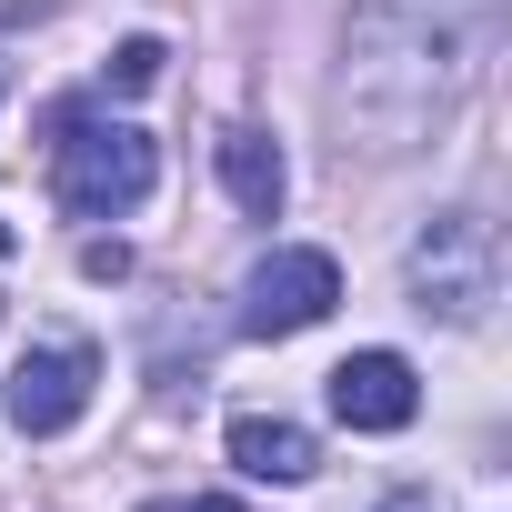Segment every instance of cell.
I'll use <instances>...</instances> for the list:
<instances>
[{"label": "cell", "instance_id": "obj_1", "mask_svg": "<svg viewBox=\"0 0 512 512\" xmlns=\"http://www.w3.org/2000/svg\"><path fill=\"white\" fill-rule=\"evenodd\" d=\"M462 21L442 11V0H362L352 21V51H342V131L362 151H412L422 121L452 101V71H462Z\"/></svg>", "mask_w": 512, "mask_h": 512}, {"label": "cell", "instance_id": "obj_2", "mask_svg": "<svg viewBox=\"0 0 512 512\" xmlns=\"http://www.w3.org/2000/svg\"><path fill=\"white\" fill-rule=\"evenodd\" d=\"M151 181H161L151 131H131V121H91V111H61L51 191H61V211H71V221H111V211L151 201Z\"/></svg>", "mask_w": 512, "mask_h": 512}, {"label": "cell", "instance_id": "obj_3", "mask_svg": "<svg viewBox=\"0 0 512 512\" xmlns=\"http://www.w3.org/2000/svg\"><path fill=\"white\" fill-rule=\"evenodd\" d=\"M492 302H502V231H492L482 211H442V221L412 241V312L472 332Z\"/></svg>", "mask_w": 512, "mask_h": 512}, {"label": "cell", "instance_id": "obj_4", "mask_svg": "<svg viewBox=\"0 0 512 512\" xmlns=\"http://www.w3.org/2000/svg\"><path fill=\"white\" fill-rule=\"evenodd\" d=\"M332 302H342V262L312 251V241H292V251H272V262L241 282V332H251V342H292V332H312Z\"/></svg>", "mask_w": 512, "mask_h": 512}, {"label": "cell", "instance_id": "obj_5", "mask_svg": "<svg viewBox=\"0 0 512 512\" xmlns=\"http://www.w3.org/2000/svg\"><path fill=\"white\" fill-rule=\"evenodd\" d=\"M91 382H101V352H91V342L21 352V372H11V432H31V442L71 432V422L91 412Z\"/></svg>", "mask_w": 512, "mask_h": 512}, {"label": "cell", "instance_id": "obj_6", "mask_svg": "<svg viewBox=\"0 0 512 512\" xmlns=\"http://www.w3.org/2000/svg\"><path fill=\"white\" fill-rule=\"evenodd\" d=\"M332 412H342L352 432H402V422L422 412V382H412L402 352H352V362L332 372Z\"/></svg>", "mask_w": 512, "mask_h": 512}, {"label": "cell", "instance_id": "obj_7", "mask_svg": "<svg viewBox=\"0 0 512 512\" xmlns=\"http://www.w3.org/2000/svg\"><path fill=\"white\" fill-rule=\"evenodd\" d=\"M211 161H221V191H231L251 221H272V211L292 201V161H282V141H272L262 121H231Z\"/></svg>", "mask_w": 512, "mask_h": 512}, {"label": "cell", "instance_id": "obj_8", "mask_svg": "<svg viewBox=\"0 0 512 512\" xmlns=\"http://www.w3.org/2000/svg\"><path fill=\"white\" fill-rule=\"evenodd\" d=\"M231 462H241L251 482H312V472H322V442H312L302 422H282V412H241V422H231Z\"/></svg>", "mask_w": 512, "mask_h": 512}, {"label": "cell", "instance_id": "obj_9", "mask_svg": "<svg viewBox=\"0 0 512 512\" xmlns=\"http://www.w3.org/2000/svg\"><path fill=\"white\" fill-rule=\"evenodd\" d=\"M161 61H171V51H161V41H151V31H141V41H121V51H111V61H101V81H111V91H121V101H131V91H151V81H161Z\"/></svg>", "mask_w": 512, "mask_h": 512}, {"label": "cell", "instance_id": "obj_10", "mask_svg": "<svg viewBox=\"0 0 512 512\" xmlns=\"http://www.w3.org/2000/svg\"><path fill=\"white\" fill-rule=\"evenodd\" d=\"M81 272H91V282H121V272H131V251H121V241H91V251H81Z\"/></svg>", "mask_w": 512, "mask_h": 512}, {"label": "cell", "instance_id": "obj_11", "mask_svg": "<svg viewBox=\"0 0 512 512\" xmlns=\"http://www.w3.org/2000/svg\"><path fill=\"white\" fill-rule=\"evenodd\" d=\"M141 512H241V502H221V492H201V502H141Z\"/></svg>", "mask_w": 512, "mask_h": 512}, {"label": "cell", "instance_id": "obj_12", "mask_svg": "<svg viewBox=\"0 0 512 512\" xmlns=\"http://www.w3.org/2000/svg\"><path fill=\"white\" fill-rule=\"evenodd\" d=\"M0 251H11V221H0Z\"/></svg>", "mask_w": 512, "mask_h": 512}]
</instances>
